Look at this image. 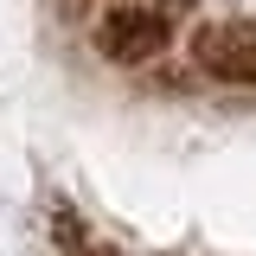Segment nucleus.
<instances>
[{"instance_id": "nucleus-1", "label": "nucleus", "mask_w": 256, "mask_h": 256, "mask_svg": "<svg viewBox=\"0 0 256 256\" xmlns=\"http://www.w3.org/2000/svg\"><path fill=\"white\" fill-rule=\"evenodd\" d=\"M173 38H180V20L166 6H154V0H116V6L96 13V26H90V45L116 70H141V64L166 58Z\"/></svg>"}, {"instance_id": "nucleus-2", "label": "nucleus", "mask_w": 256, "mask_h": 256, "mask_svg": "<svg viewBox=\"0 0 256 256\" xmlns=\"http://www.w3.org/2000/svg\"><path fill=\"white\" fill-rule=\"evenodd\" d=\"M192 64L230 84V90H256V20H224V26H198L192 32Z\"/></svg>"}]
</instances>
